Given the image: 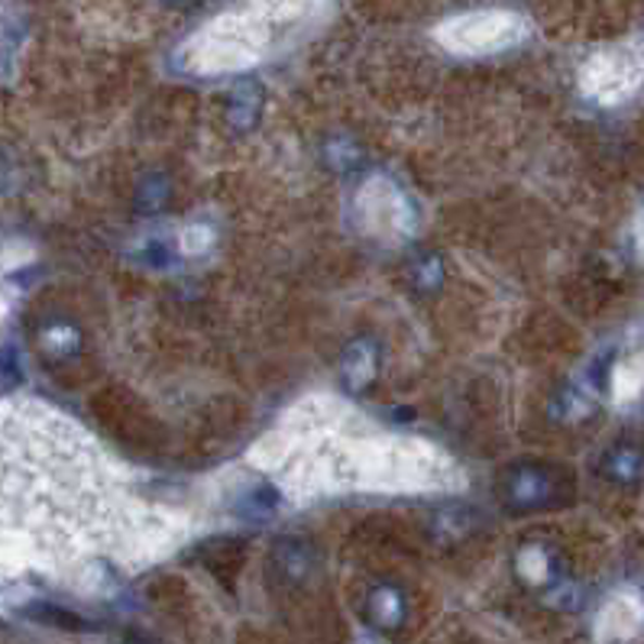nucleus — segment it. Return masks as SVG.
Here are the masks:
<instances>
[{
	"mask_svg": "<svg viewBox=\"0 0 644 644\" xmlns=\"http://www.w3.org/2000/svg\"><path fill=\"white\" fill-rule=\"evenodd\" d=\"M613 467H616V470H613L616 477H629V480H632V477L642 470V454H639V451H619Z\"/></svg>",
	"mask_w": 644,
	"mask_h": 644,
	"instance_id": "1",
	"label": "nucleus"
},
{
	"mask_svg": "<svg viewBox=\"0 0 644 644\" xmlns=\"http://www.w3.org/2000/svg\"><path fill=\"white\" fill-rule=\"evenodd\" d=\"M172 3H181V7H191V3H198V0H172Z\"/></svg>",
	"mask_w": 644,
	"mask_h": 644,
	"instance_id": "2",
	"label": "nucleus"
}]
</instances>
